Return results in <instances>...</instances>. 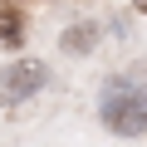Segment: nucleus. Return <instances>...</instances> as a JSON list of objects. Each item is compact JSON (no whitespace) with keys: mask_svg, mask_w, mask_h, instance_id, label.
<instances>
[{"mask_svg":"<svg viewBox=\"0 0 147 147\" xmlns=\"http://www.w3.org/2000/svg\"><path fill=\"white\" fill-rule=\"evenodd\" d=\"M20 39H25V15L15 5H0V44H5V49H20Z\"/></svg>","mask_w":147,"mask_h":147,"instance_id":"3","label":"nucleus"},{"mask_svg":"<svg viewBox=\"0 0 147 147\" xmlns=\"http://www.w3.org/2000/svg\"><path fill=\"white\" fill-rule=\"evenodd\" d=\"M93 39H98V25H74V30H64V39H59V44H64L69 54H88V49H93Z\"/></svg>","mask_w":147,"mask_h":147,"instance_id":"4","label":"nucleus"},{"mask_svg":"<svg viewBox=\"0 0 147 147\" xmlns=\"http://www.w3.org/2000/svg\"><path fill=\"white\" fill-rule=\"evenodd\" d=\"M49 84V69L39 64V59H20V64H10V69H0V98L5 103H25L30 93H39Z\"/></svg>","mask_w":147,"mask_h":147,"instance_id":"2","label":"nucleus"},{"mask_svg":"<svg viewBox=\"0 0 147 147\" xmlns=\"http://www.w3.org/2000/svg\"><path fill=\"white\" fill-rule=\"evenodd\" d=\"M98 118H103V127L118 132V137L147 132V88L132 84V79H108L103 93H98Z\"/></svg>","mask_w":147,"mask_h":147,"instance_id":"1","label":"nucleus"}]
</instances>
